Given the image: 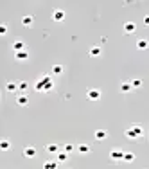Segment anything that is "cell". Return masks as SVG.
<instances>
[{"label": "cell", "mask_w": 149, "mask_h": 169, "mask_svg": "<svg viewBox=\"0 0 149 169\" xmlns=\"http://www.w3.org/2000/svg\"><path fill=\"white\" fill-rule=\"evenodd\" d=\"M34 88H36L38 92H50V90L54 88V81H52L49 76H41V77L38 79V83L34 85Z\"/></svg>", "instance_id": "1"}, {"label": "cell", "mask_w": 149, "mask_h": 169, "mask_svg": "<svg viewBox=\"0 0 149 169\" xmlns=\"http://www.w3.org/2000/svg\"><path fill=\"white\" fill-rule=\"evenodd\" d=\"M142 135H144V130H142L140 124H133V126H130V128L126 130V137H128V139H139V137H142Z\"/></svg>", "instance_id": "2"}, {"label": "cell", "mask_w": 149, "mask_h": 169, "mask_svg": "<svg viewBox=\"0 0 149 169\" xmlns=\"http://www.w3.org/2000/svg\"><path fill=\"white\" fill-rule=\"evenodd\" d=\"M86 97H88L90 101H97V99H101V90H97V88H90V90L86 92Z\"/></svg>", "instance_id": "3"}, {"label": "cell", "mask_w": 149, "mask_h": 169, "mask_svg": "<svg viewBox=\"0 0 149 169\" xmlns=\"http://www.w3.org/2000/svg\"><path fill=\"white\" fill-rule=\"evenodd\" d=\"M110 158H112V160H124V151H121V149H112V151H110Z\"/></svg>", "instance_id": "4"}, {"label": "cell", "mask_w": 149, "mask_h": 169, "mask_svg": "<svg viewBox=\"0 0 149 169\" xmlns=\"http://www.w3.org/2000/svg\"><path fill=\"white\" fill-rule=\"evenodd\" d=\"M13 50H14V52H22V50H25V43H23L22 40H16V41L13 43Z\"/></svg>", "instance_id": "5"}, {"label": "cell", "mask_w": 149, "mask_h": 169, "mask_svg": "<svg viewBox=\"0 0 149 169\" xmlns=\"http://www.w3.org/2000/svg\"><path fill=\"white\" fill-rule=\"evenodd\" d=\"M137 47H139L140 50H146V49H149V40H146V38H140V40L137 41Z\"/></svg>", "instance_id": "6"}, {"label": "cell", "mask_w": 149, "mask_h": 169, "mask_svg": "<svg viewBox=\"0 0 149 169\" xmlns=\"http://www.w3.org/2000/svg\"><path fill=\"white\" fill-rule=\"evenodd\" d=\"M52 18H54L56 22H61V20L65 18V11H61V9H56V11L52 13Z\"/></svg>", "instance_id": "7"}, {"label": "cell", "mask_w": 149, "mask_h": 169, "mask_svg": "<svg viewBox=\"0 0 149 169\" xmlns=\"http://www.w3.org/2000/svg\"><path fill=\"white\" fill-rule=\"evenodd\" d=\"M14 58H16L18 61H25V59H29V52H27V50H22V52H14Z\"/></svg>", "instance_id": "8"}, {"label": "cell", "mask_w": 149, "mask_h": 169, "mask_svg": "<svg viewBox=\"0 0 149 169\" xmlns=\"http://www.w3.org/2000/svg\"><path fill=\"white\" fill-rule=\"evenodd\" d=\"M32 22H34V18H32L31 14H25V16L22 18V25H25V27H31Z\"/></svg>", "instance_id": "9"}, {"label": "cell", "mask_w": 149, "mask_h": 169, "mask_svg": "<svg viewBox=\"0 0 149 169\" xmlns=\"http://www.w3.org/2000/svg\"><path fill=\"white\" fill-rule=\"evenodd\" d=\"M16 103H18V104H20V106H25V104H27V103H29V97H27V95H25V94H20V95H18V97H16Z\"/></svg>", "instance_id": "10"}, {"label": "cell", "mask_w": 149, "mask_h": 169, "mask_svg": "<svg viewBox=\"0 0 149 169\" xmlns=\"http://www.w3.org/2000/svg\"><path fill=\"white\" fill-rule=\"evenodd\" d=\"M45 149H47L49 153H54V155H58V153H59V146H58V144H47V146H45Z\"/></svg>", "instance_id": "11"}, {"label": "cell", "mask_w": 149, "mask_h": 169, "mask_svg": "<svg viewBox=\"0 0 149 169\" xmlns=\"http://www.w3.org/2000/svg\"><path fill=\"white\" fill-rule=\"evenodd\" d=\"M23 155H25L27 158H32V157H36V149H34L32 146H29V148L23 149Z\"/></svg>", "instance_id": "12"}, {"label": "cell", "mask_w": 149, "mask_h": 169, "mask_svg": "<svg viewBox=\"0 0 149 169\" xmlns=\"http://www.w3.org/2000/svg\"><path fill=\"white\" fill-rule=\"evenodd\" d=\"M131 88H133V86H131V81H124V83H121V92L128 94Z\"/></svg>", "instance_id": "13"}, {"label": "cell", "mask_w": 149, "mask_h": 169, "mask_svg": "<svg viewBox=\"0 0 149 169\" xmlns=\"http://www.w3.org/2000/svg\"><path fill=\"white\" fill-rule=\"evenodd\" d=\"M106 137H108V131H106V130H97V131H95V139H97V140H104Z\"/></svg>", "instance_id": "14"}, {"label": "cell", "mask_w": 149, "mask_h": 169, "mask_svg": "<svg viewBox=\"0 0 149 169\" xmlns=\"http://www.w3.org/2000/svg\"><path fill=\"white\" fill-rule=\"evenodd\" d=\"M135 29H137V25H135L133 22H126V23H124V31H126V32H135Z\"/></svg>", "instance_id": "15"}, {"label": "cell", "mask_w": 149, "mask_h": 169, "mask_svg": "<svg viewBox=\"0 0 149 169\" xmlns=\"http://www.w3.org/2000/svg\"><path fill=\"white\" fill-rule=\"evenodd\" d=\"M43 169H58V160H49L43 164Z\"/></svg>", "instance_id": "16"}, {"label": "cell", "mask_w": 149, "mask_h": 169, "mask_svg": "<svg viewBox=\"0 0 149 169\" xmlns=\"http://www.w3.org/2000/svg\"><path fill=\"white\" fill-rule=\"evenodd\" d=\"M77 151H79L81 155H86V153L90 151V146H88V144H79V146H77Z\"/></svg>", "instance_id": "17"}, {"label": "cell", "mask_w": 149, "mask_h": 169, "mask_svg": "<svg viewBox=\"0 0 149 169\" xmlns=\"http://www.w3.org/2000/svg\"><path fill=\"white\" fill-rule=\"evenodd\" d=\"M90 56H94V58L101 56V47H92L90 49Z\"/></svg>", "instance_id": "18"}, {"label": "cell", "mask_w": 149, "mask_h": 169, "mask_svg": "<svg viewBox=\"0 0 149 169\" xmlns=\"http://www.w3.org/2000/svg\"><path fill=\"white\" fill-rule=\"evenodd\" d=\"M52 74H56V76L63 74V67H61V65H54V67H52Z\"/></svg>", "instance_id": "19"}, {"label": "cell", "mask_w": 149, "mask_h": 169, "mask_svg": "<svg viewBox=\"0 0 149 169\" xmlns=\"http://www.w3.org/2000/svg\"><path fill=\"white\" fill-rule=\"evenodd\" d=\"M7 90H9V92H16V90H18V83H14V81L7 83Z\"/></svg>", "instance_id": "20"}, {"label": "cell", "mask_w": 149, "mask_h": 169, "mask_svg": "<svg viewBox=\"0 0 149 169\" xmlns=\"http://www.w3.org/2000/svg\"><path fill=\"white\" fill-rule=\"evenodd\" d=\"M68 158V153H65V151H59L58 153V162H65Z\"/></svg>", "instance_id": "21"}, {"label": "cell", "mask_w": 149, "mask_h": 169, "mask_svg": "<svg viewBox=\"0 0 149 169\" xmlns=\"http://www.w3.org/2000/svg\"><path fill=\"white\" fill-rule=\"evenodd\" d=\"M74 149H76V148H74L72 144H65V146H63V151H65V153H68V155H70Z\"/></svg>", "instance_id": "22"}, {"label": "cell", "mask_w": 149, "mask_h": 169, "mask_svg": "<svg viewBox=\"0 0 149 169\" xmlns=\"http://www.w3.org/2000/svg\"><path fill=\"white\" fill-rule=\"evenodd\" d=\"M0 148H2L4 151H7V149L11 148V142H9V140H2V144H0Z\"/></svg>", "instance_id": "23"}, {"label": "cell", "mask_w": 149, "mask_h": 169, "mask_svg": "<svg viewBox=\"0 0 149 169\" xmlns=\"http://www.w3.org/2000/svg\"><path fill=\"white\" fill-rule=\"evenodd\" d=\"M124 160L126 162H133L135 160V155L133 153H124Z\"/></svg>", "instance_id": "24"}, {"label": "cell", "mask_w": 149, "mask_h": 169, "mask_svg": "<svg viewBox=\"0 0 149 169\" xmlns=\"http://www.w3.org/2000/svg\"><path fill=\"white\" fill-rule=\"evenodd\" d=\"M131 86H133V88H140V86H142V81H140V79H133V81H131Z\"/></svg>", "instance_id": "25"}, {"label": "cell", "mask_w": 149, "mask_h": 169, "mask_svg": "<svg viewBox=\"0 0 149 169\" xmlns=\"http://www.w3.org/2000/svg\"><path fill=\"white\" fill-rule=\"evenodd\" d=\"M27 88H29V85H27V83H23V81H20V83H18V90H22V92H25Z\"/></svg>", "instance_id": "26"}, {"label": "cell", "mask_w": 149, "mask_h": 169, "mask_svg": "<svg viewBox=\"0 0 149 169\" xmlns=\"http://www.w3.org/2000/svg\"><path fill=\"white\" fill-rule=\"evenodd\" d=\"M5 32H7V25L2 23V25H0V34H5Z\"/></svg>", "instance_id": "27"}, {"label": "cell", "mask_w": 149, "mask_h": 169, "mask_svg": "<svg viewBox=\"0 0 149 169\" xmlns=\"http://www.w3.org/2000/svg\"><path fill=\"white\" fill-rule=\"evenodd\" d=\"M144 23H146V25H149V14H148V16H144Z\"/></svg>", "instance_id": "28"}, {"label": "cell", "mask_w": 149, "mask_h": 169, "mask_svg": "<svg viewBox=\"0 0 149 169\" xmlns=\"http://www.w3.org/2000/svg\"><path fill=\"white\" fill-rule=\"evenodd\" d=\"M148 137H149V133H148Z\"/></svg>", "instance_id": "29"}]
</instances>
